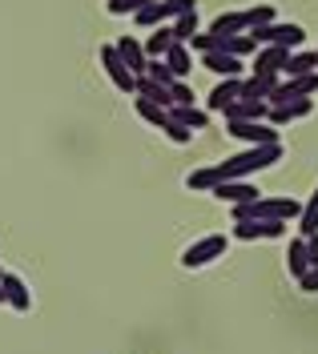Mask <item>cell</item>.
Wrapping results in <instances>:
<instances>
[{
	"label": "cell",
	"instance_id": "obj_1",
	"mask_svg": "<svg viewBox=\"0 0 318 354\" xmlns=\"http://www.w3.org/2000/svg\"><path fill=\"white\" fill-rule=\"evenodd\" d=\"M282 157H286L282 145H250V149H242V153L226 157V161L218 165V177H222V181H250L254 174L278 165Z\"/></svg>",
	"mask_w": 318,
	"mask_h": 354
},
{
	"label": "cell",
	"instance_id": "obj_2",
	"mask_svg": "<svg viewBox=\"0 0 318 354\" xmlns=\"http://www.w3.org/2000/svg\"><path fill=\"white\" fill-rule=\"evenodd\" d=\"M250 37L258 41V48H266V44H278V48H302V41H306L302 24H294V21H274V24H262V28H254Z\"/></svg>",
	"mask_w": 318,
	"mask_h": 354
},
{
	"label": "cell",
	"instance_id": "obj_3",
	"mask_svg": "<svg viewBox=\"0 0 318 354\" xmlns=\"http://www.w3.org/2000/svg\"><path fill=\"white\" fill-rule=\"evenodd\" d=\"M230 242H234V238H226V234H205V238H198L189 250H182V266L185 270H202V266L218 262V258L226 254Z\"/></svg>",
	"mask_w": 318,
	"mask_h": 354
},
{
	"label": "cell",
	"instance_id": "obj_4",
	"mask_svg": "<svg viewBox=\"0 0 318 354\" xmlns=\"http://www.w3.org/2000/svg\"><path fill=\"white\" fill-rule=\"evenodd\" d=\"M226 129L234 141H246V145H282L278 129L266 121H226Z\"/></svg>",
	"mask_w": 318,
	"mask_h": 354
},
{
	"label": "cell",
	"instance_id": "obj_5",
	"mask_svg": "<svg viewBox=\"0 0 318 354\" xmlns=\"http://www.w3.org/2000/svg\"><path fill=\"white\" fill-rule=\"evenodd\" d=\"M97 61H101V68L109 73V81H113L121 93H133L137 88V77L129 73V65L121 61V53H117L113 44H101V48H97Z\"/></svg>",
	"mask_w": 318,
	"mask_h": 354
},
{
	"label": "cell",
	"instance_id": "obj_6",
	"mask_svg": "<svg viewBox=\"0 0 318 354\" xmlns=\"http://www.w3.org/2000/svg\"><path fill=\"white\" fill-rule=\"evenodd\" d=\"M286 234V221H234V242H278Z\"/></svg>",
	"mask_w": 318,
	"mask_h": 354
},
{
	"label": "cell",
	"instance_id": "obj_7",
	"mask_svg": "<svg viewBox=\"0 0 318 354\" xmlns=\"http://www.w3.org/2000/svg\"><path fill=\"white\" fill-rule=\"evenodd\" d=\"M0 294H4V306H12L17 314H28L32 310V290H28V282H24L21 274H0Z\"/></svg>",
	"mask_w": 318,
	"mask_h": 354
},
{
	"label": "cell",
	"instance_id": "obj_8",
	"mask_svg": "<svg viewBox=\"0 0 318 354\" xmlns=\"http://www.w3.org/2000/svg\"><path fill=\"white\" fill-rule=\"evenodd\" d=\"M290 53H294V48H278V44L258 48V53H254V77H282Z\"/></svg>",
	"mask_w": 318,
	"mask_h": 354
},
{
	"label": "cell",
	"instance_id": "obj_9",
	"mask_svg": "<svg viewBox=\"0 0 318 354\" xmlns=\"http://www.w3.org/2000/svg\"><path fill=\"white\" fill-rule=\"evenodd\" d=\"M318 93V73H306V77H290V81H278L270 105H286V101H298V97H315Z\"/></svg>",
	"mask_w": 318,
	"mask_h": 354
},
{
	"label": "cell",
	"instance_id": "obj_10",
	"mask_svg": "<svg viewBox=\"0 0 318 354\" xmlns=\"http://www.w3.org/2000/svg\"><path fill=\"white\" fill-rule=\"evenodd\" d=\"M310 113H315V101H310V97H298V101H286V105H270V113H266V125L282 129V125L302 121V117H310Z\"/></svg>",
	"mask_w": 318,
	"mask_h": 354
},
{
	"label": "cell",
	"instance_id": "obj_11",
	"mask_svg": "<svg viewBox=\"0 0 318 354\" xmlns=\"http://www.w3.org/2000/svg\"><path fill=\"white\" fill-rule=\"evenodd\" d=\"M218 201H226V205H242V201H258V185L254 181H222V185H214L209 189Z\"/></svg>",
	"mask_w": 318,
	"mask_h": 354
},
{
	"label": "cell",
	"instance_id": "obj_12",
	"mask_svg": "<svg viewBox=\"0 0 318 354\" xmlns=\"http://www.w3.org/2000/svg\"><path fill=\"white\" fill-rule=\"evenodd\" d=\"M238 97H242V77H222L218 85L209 88V97H205V105H209L214 113H222L226 105H234Z\"/></svg>",
	"mask_w": 318,
	"mask_h": 354
},
{
	"label": "cell",
	"instance_id": "obj_13",
	"mask_svg": "<svg viewBox=\"0 0 318 354\" xmlns=\"http://www.w3.org/2000/svg\"><path fill=\"white\" fill-rule=\"evenodd\" d=\"M113 48L121 53V61L129 65V73H133V77H141V73H145L149 57H145V44H141V41H133V37H121V41H117Z\"/></svg>",
	"mask_w": 318,
	"mask_h": 354
},
{
	"label": "cell",
	"instance_id": "obj_14",
	"mask_svg": "<svg viewBox=\"0 0 318 354\" xmlns=\"http://www.w3.org/2000/svg\"><path fill=\"white\" fill-rule=\"evenodd\" d=\"M226 121H266V113H270V105L266 101H234V105H226Z\"/></svg>",
	"mask_w": 318,
	"mask_h": 354
},
{
	"label": "cell",
	"instance_id": "obj_15",
	"mask_svg": "<svg viewBox=\"0 0 318 354\" xmlns=\"http://www.w3.org/2000/svg\"><path fill=\"white\" fill-rule=\"evenodd\" d=\"M133 97H141V101H153V105H161V109H169L174 105V97H169V88L161 85V81H153V77H137V88H133Z\"/></svg>",
	"mask_w": 318,
	"mask_h": 354
},
{
	"label": "cell",
	"instance_id": "obj_16",
	"mask_svg": "<svg viewBox=\"0 0 318 354\" xmlns=\"http://www.w3.org/2000/svg\"><path fill=\"white\" fill-rule=\"evenodd\" d=\"M169 121H178V125H185L189 133H198V129H205L209 125V113H202L198 105H169Z\"/></svg>",
	"mask_w": 318,
	"mask_h": 354
},
{
	"label": "cell",
	"instance_id": "obj_17",
	"mask_svg": "<svg viewBox=\"0 0 318 354\" xmlns=\"http://www.w3.org/2000/svg\"><path fill=\"white\" fill-rule=\"evenodd\" d=\"M278 81H282V77H254L250 73V81H242V101H266V105H270Z\"/></svg>",
	"mask_w": 318,
	"mask_h": 354
},
{
	"label": "cell",
	"instance_id": "obj_18",
	"mask_svg": "<svg viewBox=\"0 0 318 354\" xmlns=\"http://www.w3.org/2000/svg\"><path fill=\"white\" fill-rule=\"evenodd\" d=\"M214 185H222L218 165H202V169H189V174H185V189H189V194H209Z\"/></svg>",
	"mask_w": 318,
	"mask_h": 354
},
{
	"label": "cell",
	"instance_id": "obj_19",
	"mask_svg": "<svg viewBox=\"0 0 318 354\" xmlns=\"http://www.w3.org/2000/svg\"><path fill=\"white\" fill-rule=\"evenodd\" d=\"M161 61H165V65H169V73H174V77H178V81H185V77H189V73H194V53H189V48H185V44H178V41H174V48H169V53H165V57H161Z\"/></svg>",
	"mask_w": 318,
	"mask_h": 354
},
{
	"label": "cell",
	"instance_id": "obj_20",
	"mask_svg": "<svg viewBox=\"0 0 318 354\" xmlns=\"http://www.w3.org/2000/svg\"><path fill=\"white\" fill-rule=\"evenodd\" d=\"M306 73H318V53L315 48H294L282 77H306Z\"/></svg>",
	"mask_w": 318,
	"mask_h": 354
},
{
	"label": "cell",
	"instance_id": "obj_21",
	"mask_svg": "<svg viewBox=\"0 0 318 354\" xmlns=\"http://www.w3.org/2000/svg\"><path fill=\"white\" fill-rule=\"evenodd\" d=\"M286 270H290L294 282L310 270V258H306V242H302V238H290V245H286Z\"/></svg>",
	"mask_w": 318,
	"mask_h": 354
},
{
	"label": "cell",
	"instance_id": "obj_22",
	"mask_svg": "<svg viewBox=\"0 0 318 354\" xmlns=\"http://www.w3.org/2000/svg\"><path fill=\"white\" fill-rule=\"evenodd\" d=\"M205 68H209V73H214V77H242V61H238V57H230V53H209V57H205Z\"/></svg>",
	"mask_w": 318,
	"mask_h": 354
},
{
	"label": "cell",
	"instance_id": "obj_23",
	"mask_svg": "<svg viewBox=\"0 0 318 354\" xmlns=\"http://www.w3.org/2000/svg\"><path fill=\"white\" fill-rule=\"evenodd\" d=\"M218 41H222V53L238 57V61H246V57H254V53H258V41H254L250 32H238V37H218Z\"/></svg>",
	"mask_w": 318,
	"mask_h": 354
},
{
	"label": "cell",
	"instance_id": "obj_24",
	"mask_svg": "<svg viewBox=\"0 0 318 354\" xmlns=\"http://www.w3.org/2000/svg\"><path fill=\"white\" fill-rule=\"evenodd\" d=\"M209 32L214 37H238V32H246V12H222V17H214Z\"/></svg>",
	"mask_w": 318,
	"mask_h": 354
},
{
	"label": "cell",
	"instance_id": "obj_25",
	"mask_svg": "<svg viewBox=\"0 0 318 354\" xmlns=\"http://www.w3.org/2000/svg\"><path fill=\"white\" fill-rule=\"evenodd\" d=\"M174 48V28L169 24H158L153 32H149V41H145V57L153 61V57H165Z\"/></svg>",
	"mask_w": 318,
	"mask_h": 354
},
{
	"label": "cell",
	"instance_id": "obj_26",
	"mask_svg": "<svg viewBox=\"0 0 318 354\" xmlns=\"http://www.w3.org/2000/svg\"><path fill=\"white\" fill-rule=\"evenodd\" d=\"M169 28H174V41H178V44H189L198 32H202V24H198V8H194V12H182Z\"/></svg>",
	"mask_w": 318,
	"mask_h": 354
},
{
	"label": "cell",
	"instance_id": "obj_27",
	"mask_svg": "<svg viewBox=\"0 0 318 354\" xmlns=\"http://www.w3.org/2000/svg\"><path fill=\"white\" fill-rule=\"evenodd\" d=\"M306 234H318V185L310 201H302V214H298V238H306Z\"/></svg>",
	"mask_w": 318,
	"mask_h": 354
},
{
	"label": "cell",
	"instance_id": "obj_28",
	"mask_svg": "<svg viewBox=\"0 0 318 354\" xmlns=\"http://www.w3.org/2000/svg\"><path fill=\"white\" fill-rule=\"evenodd\" d=\"M274 21H278V8L274 4H254V8H246V32L262 28V24H274Z\"/></svg>",
	"mask_w": 318,
	"mask_h": 354
},
{
	"label": "cell",
	"instance_id": "obj_29",
	"mask_svg": "<svg viewBox=\"0 0 318 354\" xmlns=\"http://www.w3.org/2000/svg\"><path fill=\"white\" fill-rule=\"evenodd\" d=\"M137 113H141V121H145V125H153V129H165V121H169V113L161 109V105L141 101V97H137Z\"/></svg>",
	"mask_w": 318,
	"mask_h": 354
},
{
	"label": "cell",
	"instance_id": "obj_30",
	"mask_svg": "<svg viewBox=\"0 0 318 354\" xmlns=\"http://www.w3.org/2000/svg\"><path fill=\"white\" fill-rule=\"evenodd\" d=\"M153 0H105V8H109V17H137L141 8H149Z\"/></svg>",
	"mask_w": 318,
	"mask_h": 354
},
{
	"label": "cell",
	"instance_id": "obj_31",
	"mask_svg": "<svg viewBox=\"0 0 318 354\" xmlns=\"http://www.w3.org/2000/svg\"><path fill=\"white\" fill-rule=\"evenodd\" d=\"M185 48H189V53H202V57H209V53H222V41H218L214 32H198V37L185 44Z\"/></svg>",
	"mask_w": 318,
	"mask_h": 354
},
{
	"label": "cell",
	"instance_id": "obj_32",
	"mask_svg": "<svg viewBox=\"0 0 318 354\" xmlns=\"http://www.w3.org/2000/svg\"><path fill=\"white\" fill-rule=\"evenodd\" d=\"M145 77H153V81H161V85H165V88H169V85H174V81H178V77L169 73V65H165L161 57H153V61L145 65Z\"/></svg>",
	"mask_w": 318,
	"mask_h": 354
},
{
	"label": "cell",
	"instance_id": "obj_33",
	"mask_svg": "<svg viewBox=\"0 0 318 354\" xmlns=\"http://www.w3.org/2000/svg\"><path fill=\"white\" fill-rule=\"evenodd\" d=\"M169 97H174V105H194V85L189 81H174L169 85Z\"/></svg>",
	"mask_w": 318,
	"mask_h": 354
},
{
	"label": "cell",
	"instance_id": "obj_34",
	"mask_svg": "<svg viewBox=\"0 0 318 354\" xmlns=\"http://www.w3.org/2000/svg\"><path fill=\"white\" fill-rule=\"evenodd\" d=\"M165 137H169V141H174V145H185V141H189V137H194V133L185 129V125H178V121H165Z\"/></svg>",
	"mask_w": 318,
	"mask_h": 354
},
{
	"label": "cell",
	"instance_id": "obj_35",
	"mask_svg": "<svg viewBox=\"0 0 318 354\" xmlns=\"http://www.w3.org/2000/svg\"><path fill=\"white\" fill-rule=\"evenodd\" d=\"M298 286H302V294H318V266H310V270L298 278Z\"/></svg>",
	"mask_w": 318,
	"mask_h": 354
},
{
	"label": "cell",
	"instance_id": "obj_36",
	"mask_svg": "<svg viewBox=\"0 0 318 354\" xmlns=\"http://www.w3.org/2000/svg\"><path fill=\"white\" fill-rule=\"evenodd\" d=\"M302 242H306V258H310V266H318V234H306Z\"/></svg>",
	"mask_w": 318,
	"mask_h": 354
},
{
	"label": "cell",
	"instance_id": "obj_37",
	"mask_svg": "<svg viewBox=\"0 0 318 354\" xmlns=\"http://www.w3.org/2000/svg\"><path fill=\"white\" fill-rule=\"evenodd\" d=\"M0 306H4V294H0Z\"/></svg>",
	"mask_w": 318,
	"mask_h": 354
},
{
	"label": "cell",
	"instance_id": "obj_38",
	"mask_svg": "<svg viewBox=\"0 0 318 354\" xmlns=\"http://www.w3.org/2000/svg\"><path fill=\"white\" fill-rule=\"evenodd\" d=\"M0 274H4V270H0Z\"/></svg>",
	"mask_w": 318,
	"mask_h": 354
},
{
	"label": "cell",
	"instance_id": "obj_39",
	"mask_svg": "<svg viewBox=\"0 0 318 354\" xmlns=\"http://www.w3.org/2000/svg\"><path fill=\"white\" fill-rule=\"evenodd\" d=\"M315 53H318V48H315Z\"/></svg>",
	"mask_w": 318,
	"mask_h": 354
}]
</instances>
